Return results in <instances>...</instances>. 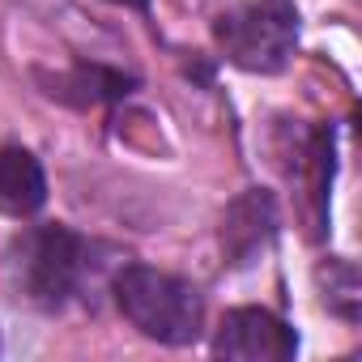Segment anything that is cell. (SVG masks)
Returning <instances> with one entry per match:
<instances>
[{"label": "cell", "mask_w": 362, "mask_h": 362, "mask_svg": "<svg viewBox=\"0 0 362 362\" xmlns=\"http://www.w3.org/2000/svg\"><path fill=\"white\" fill-rule=\"evenodd\" d=\"M90 243L52 222V226H26L22 235L9 239L5 256H0V281H5L9 298L30 307V311H64L77 290L86 286L90 273Z\"/></svg>", "instance_id": "obj_1"}, {"label": "cell", "mask_w": 362, "mask_h": 362, "mask_svg": "<svg viewBox=\"0 0 362 362\" xmlns=\"http://www.w3.org/2000/svg\"><path fill=\"white\" fill-rule=\"evenodd\" d=\"M111 294H115V307L124 311V320L158 345L184 349V345H197L205 332L201 290L175 273H162L149 264H124L111 277Z\"/></svg>", "instance_id": "obj_2"}, {"label": "cell", "mask_w": 362, "mask_h": 362, "mask_svg": "<svg viewBox=\"0 0 362 362\" xmlns=\"http://www.w3.org/2000/svg\"><path fill=\"white\" fill-rule=\"evenodd\" d=\"M222 56L243 73H281L298 43V9L290 0H247L214 22Z\"/></svg>", "instance_id": "obj_3"}, {"label": "cell", "mask_w": 362, "mask_h": 362, "mask_svg": "<svg viewBox=\"0 0 362 362\" xmlns=\"http://www.w3.org/2000/svg\"><path fill=\"white\" fill-rule=\"evenodd\" d=\"M294 354H298L294 328L264 307L226 311L214 337V358H226V362H290Z\"/></svg>", "instance_id": "obj_4"}, {"label": "cell", "mask_w": 362, "mask_h": 362, "mask_svg": "<svg viewBox=\"0 0 362 362\" xmlns=\"http://www.w3.org/2000/svg\"><path fill=\"white\" fill-rule=\"evenodd\" d=\"M277 226H281V218H277L273 192H264V188L239 192V197L226 205V214H222V252H226V260H230L235 269L256 264V260L273 247Z\"/></svg>", "instance_id": "obj_5"}, {"label": "cell", "mask_w": 362, "mask_h": 362, "mask_svg": "<svg viewBox=\"0 0 362 362\" xmlns=\"http://www.w3.org/2000/svg\"><path fill=\"white\" fill-rule=\"evenodd\" d=\"M47 205V175L43 162L22 145H0V214L35 218Z\"/></svg>", "instance_id": "obj_6"}, {"label": "cell", "mask_w": 362, "mask_h": 362, "mask_svg": "<svg viewBox=\"0 0 362 362\" xmlns=\"http://www.w3.org/2000/svg\"><path fill=\"white\" fill-rule=\"evenodd\" d=\"M39 81L47 86V98L56 103H69V107H98V103H119L136 90V77L119 73V69H107V64H77L69 73H56V77H43Z\"/></svg>", "instance_id": "obj_7"}, {"label": "cell", "mask_w": 362, "mask_h": 362, "mask_svg": "<svg viewBox=\"0 0 362 362\" xmlns=\"http://www.w3.org/2000/svg\"><path fill=\"white\" fill-rule=\"evenodd\" d=\"M320 277H328V294H324V303H328V311L332 315H341V320H358V307H362V281H358V269L349 264V260H328V269H320Z\"/></svg>", "instance_id": "obj_8"}, {"label": "cell", "mask_w": 362, "mask_h": 362, "mask_svg": "<svg viewBox=\"0 0 362 362\" xmlns=\"http://www.w3.org/2000/svg\"><path fill=\"white\" fill-rule=\"evenodd\" d=\"M111 5H124V9H141V13H145L149 0H111Z\"/></svg>", "instance_id": "obj_9"}]
</instances>
